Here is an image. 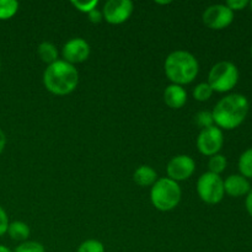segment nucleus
<instances>
[{
    "instance_id": "obj_5",
    "label": "nucleus",
    "mask_w": 252,
    "mask_h": 252,
    "mask_svg": "<svg viewBox=\"0 0 252 252\" xmlns=\"http://www.w3.org/2000/svg\"><path fill=\"white\" fill-rule=\"evenodd\" d=\"M238 81L239 70L231 62H218L209 70L208 84L217 93H228L235 88Z\"/></svg>"
},
{
    "instance_id": "obj_9",
    "label": "nucleus",
    "mask_w": 252,
    "mask_h": 252,
    "mask_svg": "<svg viewBox=\"0 0 252 252\" xmlns=\"http://www.w3.org/2000/svg\"><path fill=\"white\" fill-rule=\"evenodd\" d=\"M202 20L208 29L223 30L233 22L234 11L225 4H214L204 10Z\"/></svg>"
},
{
    "instance_id": "obj_14",
    "label": "nucleus",
    "mask_w": 252,
    "mask_h": 252,
    "mask_svg": "<svg viewBox=\"0 0 252 252\" xmlns=\"http://www.w3.org/2000/svg\"><path fill=\"white\" fill-rule=\"evenodd\" d=\"M133 180L140 187H152L157 182L158 174L149 165H140L133 174Z\"/></svg>"
},
{
    "instance_id": "obj_8",
    "label": "nucleus",
    "mask_w": 252,
    "mask_h": 252,
    "mask_svg": "<svg viewBox=\"0 0 252 252\" xmlns=\"http://www.w3.org/2000/svg\"><path fill=\"white\" fill-rule=\"evenodd\" d=\"M134 5L130 0H108L103 5L102 15L111 25L125 24L133 14Z\"/></svg>"
},
{
    "instance_id": "obj_28",
    "label": "nucleus",
    "mask_w": 252,
    "mask_h": 252,
    "mask_svg": "<svg viewBox=\"0 0 252 252\" xmlns=\"http://www.w3.org/2000/svg\"><path fill=\"white\" fill-rule=\"evenodd\" d=\"M246 209H248L249 214L252 217V189L248 193L246 197Z\"/></svg>"
},
{
    "instance_id": "obj_3",
    "label": "nucleus",
    "mask_w": 252,
    "mask_h": 252,
    "mask_svg": "<svg viewBox=\"0 0 252 252\" xmlns=\"http://www.w3.org/2000/svg\"><path fill=\"white\" fill-rule=\"evenodd\" d=\"M164 69L165 75L171 84L184 86L191 84L197 78L199 63L191 52L177 49L166 57Z\"/></svg>"
},
{
    "instance_id": "obj_13",
    "label": "nucleus",
    "mask_w": 252,
    "mask_h": 252,
    "mask_svg": "<svg viewBox=\"0 0 252 252\" xmlns=\"http://www.w3.org/2000/svg\"><path fill=\"white\" fill-rule=\"evenodd\" d=\"M164 101L170 108L179 110L187 102V93L184 86L170 84L164 91Z\"/></svg>"
},
{
    "instance_id": "obj_18",
    "label": "nucleus",
    "mask_w": 252,
    "mask_h": 252,
    "mask_svg": "<svg viewBox=\"0 0 252 252\" xmlns=\"http://www.w3.org/2000/svg\"><path fill=\"white\" fill-rule=\"evenodd\" d=\"M19 2L15 0H0V20H9L16 15Z\"/></svg>"
},
{
    "instance_id": "obj_32",
    "label": "nucleus",
    "mask_w": 252,
    "mask_h": 252,
    "mask_svg": "<svg viewBox=\"0 0 252 252\" xmlns=\"http://www.w3.org/2000/svg\"><path fill=\"white\" fill-rule=\"evenodd\" d=\"M249 4H250V6H251V10H252V1L249 2Z\"/></svg>"
},
{
    "instance_id": "obj_7",
    "label": "nucleus",
    "mask_w": 252,
    "mask_h": 252,
    "mask_svg": "<svg viewBox=\"0 0 252 252\" xmlns=\"http://www.w3.org/2000/svg\"><path fill=\"white\" fill-rule=\"evenodd\" d=\"M223 144V132L217 126L204 128L197 137V149L202 155H206V157H213V155L219 154Z\"/></svg>"
},
{
    "instance_id": "obj_6",
    "label": "nucleus",
    "mask_w": 252,
    "mask_h": 252,
    "mask_svg": "<svg viewBox=\"0 0 252 252\" xmlns=\"http://www.w3.org/2000/svg\"><path fill=\"white\" fill-rule=\"evenodd\" d=\"M197 193L207 204H218L224 198V181L220 175L204 172L197 181Z\"/></svg>"
},
{
    "instance_id": "obj_11",
    "label": "nucleus",
    "mask_w": 252,
    "mask_h": 252,
    "mask_svg": "<svg viewBox=\"0 0 252 252\" xmlns=\"http://www.w3.org/2000/svg\"><path fill=\"white\" fill-rule=\"evenodd\" d=\"M90 44L80 37H75L66 42L62 48V56H63V61L66 63L71 64H80L88 61L90 57Z\"/></svg>"
},
{
    "instance_id": "obj_10",
    "label": "nucleus",
    "mask_w": 252,
    "mask_h": 252,
    "mask_svg": "<svg viewBox=\"0 0 252 252\" xmlns=\"http://www.w3.org/2000/svg\"><path fill=\"white\" fill-rule=\"evenodd\" d=\"M194 171L196 162L189 155H176L167 162V177L175 182L186 181L194 174Z\"/></svg>"
},
{
    "instance_id": "obj_25",
    "label": "nucleus",
    "mask_w": 252,
    "mask_h": 252,
    "mask_svg": "<svg viewBox=\"0 0 252 252\" xmlns=\"http://www.w3.org/2000/svg\"><path fill=\"white\" fill-rule=\"evenodd\" d=\"M9 217L5 209L0 206V236L7 233V228H9Z\"/></svg>"
},
{
    "instance_id": "obj_4",
    "label": "nucleus",
    "mask_w": 252,
    "mask_h": 252,
    "mask_svg": "<svg viewBox=\"0 0 252 252\" xmlns=\"http://www.w3.org/2000/svg\"><path fill=\"white\" fill-rule=\"evenodd\" d=\"M182 191L179 182L172 181L169 177L158 179L150 189L152 204L160 212H170L179 206Z\"/></svg>"
},
{
    "instance_id": "obj_26",
    "label": "nucleus",
    "mask_w": 252,
    "mask_h": 252,
    "mask_svg": "<svg viewBox=\"0 0 252 252\" xmlns=\"http://www.w3.org/2000/svg\"><path fill=\"white\" fill-rule=\"evenodd\" d=\"M225 5L231 11H235V10H243L244 7L248 6L249 1L248 0H228Z\"/></svg>"
},
{
    "instance_id": "obj_33",
    "label": "nucleus",
    "mask_w": 252,
    "mask_h": 252,
    "mask_svg": "<svg viewBox=\"0 0 252 252\" xmlns=\"http://www.w3.org/2000/svg\"><path fill=\"white\" fill-rule=\"evenodd\" d=\"M251 56H252V46H251Z\"/></svg>"
},
{
    "instance_id": "obj_30",
    "label": "nucleus",
    "mask_w": 252,
    "mask_h": 252,
    "mask_svg": "<svg viewBox=\"0 0 252 252\" xmlns=\"http://www.w3.org/2000/svg\"><path fill=\"white\" fill-rule=\"evenodd\" d=\"M0 252H12V251L10 250L9 248H6V246H4V245H0Z\"/></svg>"
},
{
    "instance_id": "obj_20",
    "label": "nucleus",
    "mask_w": 252,
    "mask_h": 252,
    "mask_svg": "<svg viewBox=\"0 0 252 252\" xmlns=\"http://www.w3.org/2000/svg\"><path fill=\"white\" fill-rule=\"evenodd\" d=\"M213 93V89L211 88L208 83H201L194 86L193 97L199 102H204V101H208L212 97Z\"/></svg>"
},
{
    "instance_id": "obj_29",
    "label": "nucleus",
    "mask_w": 252,
    "mask_h": 252,
    "mask_svg": "<svg viewBox=\"0 0 252 252\" xmlns=\"http://www.w3.org/2000/svg\"><path fill=\"white\" fill-rule=\"evenodd\" d=\"M5 145H6V137H5V133L2 132V129L0 128V154L4 152Z\"/></svg>"
},
{
    "instance_id": "obj_16",
    "label": "nucleus",
    "mask_w": 252,
    "mask_h": 252,
    "mask_svg": "<svg viewBox=\"0 0 252 252\" xmlns=\"http://www.w3.org/2000/svg\"><path fill=\"white\" fill-rule=\"evenodd\" d=\"M37 53H38L42 62L48 64V65L58 61V49L51 42H42L37 48Z\"/></svg>"
},
{
    "instance_id": "obj_34",
    "label": "nucleus",
    "mask_w": 252,
    "mask_h": 252,
    "mask_svg": "<svg viewBox=\"0 0 252 252\" xmlns=\"http://www.w3.org/2000/svg\"><path fill=\"white\" fill-rule=\"evenodd\" d=\"M0 69H1V63H0Z\"/></svg>"
},
{
    "instance_id": "obj_21",
    "label": "nucleus",
    "mask_w": 252,
    "mask_h": 252,
    "mask_svg": "<svg viewBox=\"0 0 252 252\" xmlns=\"http://www.w3.org/2000/svg\"><path fill=\"white\" fill-rule=\"evenodd\" d=\"M76 252H105V246L101 241L95 239H89L80 244Z\"/></svg>"
},
{
    "instance_id": "obj_2",
    "label": "nucleus",
    "mask_w": 252,
    "mask_h": 252,
    "mask_svg": "<svg viewBox=\"0 0 252 252\" xmlns=\"http://www.w3.org/2000/svg\"><path fill=\"white\" fill-rule=\"evenodd\" d=\"M43 85L51 94L65 96L73 93L79 84V73L71 64L58 59L49 64L43 73Z\"/></svg>"
},
{
    "instance_id": "obj_15",
    "label": "nucleus",
    "mask_w": 252,
    "mask_h": 252,
    "mask_svg": "<svg viewBox=\"0 0 252 252\" xmlns=\"http://www.w3.org/2000/svg\"><path fill=\"white\" fill-rule=\"evenodd\" d=\"M30 226L26 223L20 220H15L12 223L9 224V228H7V234H9L10 238L15 241H27L30 236Z\"/></svg>"
},
{
    "instance_id": "obj_22",
    "label": "nucleus",
    "mask_w": 252,
    "mask_h": 252,
    "mask_svg": "<svg viewBox=\"0 0 252 252\" xmlns=\"http://www.w3.org/2000/svg\"><path fill=\"white\" fill-rule=\"evenodd\" d=\"M194 122H196V125L198 126V127H201L202 129L212 127V126H214L213 115H212V112H209V111H201V112H198L194 116Z\"/></svg>"
},
{
    "instance_id": "obj_12",
    "label": "nucleus",
    "mask_w": 252,
    "mask_h": 252,
    "mask_svg": "<svg viewBox=\"0 0 252 252\" xmlns=\"http://www.w3.org/2000/svg\"><path fill=\"white\" fill-rule=\"evenodd\" d=\"M250 191V182L241 175H230L224 181V192L231 197L245 196Z\"/></svg>"
},
{
    "instance_id": "obj_31",
    "label": "nucleus",
    "mask_w": 252,
    "mask_h": 252,
    "mask_svg": "<svg viewBox=\"0 0 252 252\" xmlns=\"http://www.w3.org/2000/svg\"><path fill=\"white\" fill-rule=\"evenodd\" d=\"M157 4H160V5H166V4H171V1H155Z\"/></svg>"
},
{
    "instance_id": "obj_27",
    "label": "nucleus",
    "mask_w": 252,
    "mask_h": 252,
    "mask_svg": "<svg viewBox=\"0 0 252 252\" xmlns=\"http://www.w3.org/2000/svg\"><path fill=\"white\" fill-rule=\"evenodd\" d=\"M88 17H89V20L93 22V24H100V22L103 20L102 11H100L98 9H95V10H93L91 12H89Z\"/></svg>"
},
{
    "instance_id": "obj_23",
    "label": "nucleus",
    "mask_w": 252,
    "mask_h": 252,
    "mask_svg": "<svg viewBox=\"0 0 252 252\" xmlns=\"http://www.w3.org/2000/svg\"><path fill=\"white\" fill-rule=\"evenodd\" d=\"M14 252H46L44 246L37 241H24L20 244Z\"/></svg>"
},
{
    "instance_id": "obj_19",
    "label": "nucleus",
    "mask_w": 252,
    "mask_h": 252,
    "mask_svg": "<svg viewBox=\"0 0 252 252\" xmlns=\"http://www.w3.org/2000/svg\"><path fill=\"white\" fill-rule=\"evenodd\" d=\"M226 165H228V161H226V158L224 157V155L216 154L213 155V157L209 158V172H213V174L216 175H220L221 172L226 169Z\"/></svg>"
},
{
    "instance_id": "obj_17",
    "label": "nucleus",
    "mask_w": 252,
    "mask_h": 252,
    "mask_svg": "<svg viewBox=\"0 0 252 252\" xmlns=\"http://www.w3.org/2000/svg\"><path fill=\"white\" fill-rule=\"evenodd\" d=\"M239 170L241 176L252 179V148L245 150L239 159Z\"/></svg>"
},
{
    "instance_id": "obj_1",
    "label": "nucleus",
    "mask_w": 252,
    "mask_h": 252,
    "mask_svg": "<svg viewBox=\"0 0 252 252\" xmlns=\"http://www.w3.org/2000/svg\"><path fill=\"white\" fill-rule=\"evenodd\" d=\"M249 100L241 94H230L217 102L213 115L214 125L220 129L231 130L238 128L245 121L249 113Z\"/></svg>"
},
{
    "instance_id": "obj_24",
    "label": "nucleus",
    "mask_w": 252,
    "mask_h": 252,
    "mask_svg": "<svg viewBox=\"0 0 252 252\" xmlns=\"http://www.w3.org/2000/svg\"><path fill=\"white\" fill-rule=\"evenodd\" d=\"M71 5L75 7L76 10H79L80 12H84V14H89L93 10L97 9L98 1L97 0H91V1H83V0H73L71 1Z\"/></svg>"
}]
</instances>
